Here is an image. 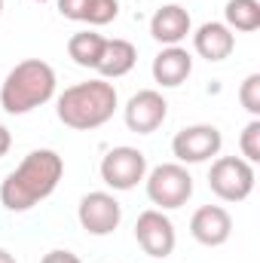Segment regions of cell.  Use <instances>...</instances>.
Listing matches in <instances>:
<instances>
[{"label":"cell","instance_id":"obj_24","mask_svg":"<svg viewBox=\"0 0 260 263\" xmlns=\"http://www.w3.org/2000/svg\"><path fill=\"white\" fill-rule=\"evenodd\" d=\"M0 263H15V257H12L9 251H3V248H0Z\"/></svg>","mask_w":260,"mask_h":263},{"label":"cell","instance_id":"obj_6","mask_svg":"<svg viewBox=\"0 0 260 263\" xmlns=\"http://www.w3.org/2000/svg\"><path fill=\"white\" fill-rule=\"evenodd\" d=\"M98 172L110 190H132L147 178V156L138 147H114L104 153Z\"/></svg>","mask_w":260,"mask_h":263},{"label":"cell","instance_id":"obj_11","mask_svg":"<svg viewBox=\"0 0 260 263\" xmlns=\"http://www.w3.org/2000/svg\"><path fill=\"white\" fill-rule=\"evenodd\" d=\"M190 233L199 245H208V248H217L230 239L233 233V217L227 208L220 205H202L196 208L193 217H190Z\"/></svg>","mask_w":260,"mask_h":263},{"label":"cell","instance_id":"obj_3","mask_svg":"<svg viewBox=\"0 0 260 263\" xmlns=\"http://www.w3.org/2000/svg\"><path fill=\"white\" fill-rule=\"evenodd\" d=\"M55 95V70L43 59H25L12 67L0 86V107L12 117L31 114Z\"/></svg>","mask_w":260,"mask_h":263},{"label":"cell","instance_id":"obj_26","mask_svg":"<svg viewBox=\"0 0 260 263\" xmlns=\"http://www.w3.org/2000/svg\"><path fill=\"white\" fill-rule=\"evenodd\" d=\"M37 3H46V0H37Z\"/></svg>","mask_w":260,"mask_h":263},{"label":"cell","instance_id":"obj_15","mask_svg":"<svg viewBox=\"0 0 260 263\" xmlns=\"http://www.w3.org/2000/svg\"><path fill=\"white\" fill-rule=\"evenodd\" d=\"M138 62V49L135 43L123 40V37H114V40H104V52L98 59L95 70L104 77V80H117V77H126Z\"/></svg>","mask_w":260,"mask_h":263},{"label":"cell","instance_id":"obj_14","mask_svg":"<svg viewBox=\"0 0 260 263\" xmlns=\"http://www.w3.org/2000/svg\"><path fill=\"white\" fill-rule=\"evenodd\" d=\"M153 80L162 86V89H175L181 86L190 70H193V55L184 49V46H165L156 59H153Z\"/></svg>","mask_w":260,"mask_h":263},{"label":"cell","instance_id":"obj_9","mask_svg":"<svg viewBox=\"0 0 260 263\" xmlns=\"http://www.w3.org/2000/svg\"><path fill=\"white\" fill-rule=\"evenodd\" d=\"M135 239L141 245L144 254L150 257H169L175 251V223L159 211V208H147L138 214V223H135Z\"/></svg>","mask_w":260,"mask_h":263},{"label":"cell","instance_id":"obj_19","mask_svg":"<svg viewBox=\"0 0 260 263\" xmlns=\"http://www.w3.org/2000/svg\"><path fill=\"white\" fill-rule=\"evenodd\" d=\"M239 147H242V159L245 162H260V120H251L245 129H242V138H239Z\"/></svg>","mask_w":260,"mask_h":263},{"label":"cell","instance_id":"obj_18","mask_svg":"<svg viewBox=\"0 0 260 263\" xmlns=\"http://www.w3.org/2000/svg\"><path fill=\"white\" fill-rule=\"evenodd\" d=\"M117 15H120V0H89L83 22H89L92 28H101V25H110Z\"/></svg>","mask_w":260,"mask_h":263},{"label":"cell","instance_id":"obj_17","mask_svg":"<svg viewBox=\"0 0 260 263\" xmlns=\"http://www.w3.org/2000/svg\"><path fill=\"white\" fill-rule=\"evenodd\" d=\"M224 25L230 31H257L260 28V0H230L224 9Z\"/></svg>","mask_w":260,"mask_h":263},{"label":"cell","instance_id":"obj_25","mask_svg":"<svg viewBox=\"0 0 260 263\" xmlns=\"http://www.w3.org/2000/svg\"><path fill=\"white\" fill-rule=\"evenodd\" d=\"M0 15H3V0H0Z\"/></svg>","mask_w":260,"mask_h":263},{"label":"cell","instance_id":"obj_20","mask_svg":"<svg viewBox=\"0 0 260 263\" xmlns=\"http://www.w3.org/2000/svg\"><path fill=\"white\" fill-rule=\"evenodd\" d=\"M239 101H242V107L257 120L260 117V73H248V77H245V83H242V89H239Z\"/></svg>","mask_w":260,"mask_h":263},{"label":"cell","instance_id":"obj_10","mask_svg":"<svg viewBox=\"0 0 260 263\" xmlns=\"http://www.w3.org/2000/svg\"><path fill=\"white\" fill-rule=\"evenodd\" d=\"M123 117H126V126H129L132 132L150 135V132H156L165 123V117H169V101H165L162 92H156V89H141V92H135L129 98Z\"/></svg>","mask_w":260,"mask_h":263},{"label":"cell","instance_id":"obj_23","mask_svg":"<svg viewBox=\"0 0 260 263\" xmlns=\"http://www.w3.org/2000/svg\"><path fill=\"white\" fill-rule=\"evenodd\" d=\"M9 147H12V135H9L6 126H0V159L9 153Z\"/></svg>","mask_w":260,"mask_h":263},{"label":"cell","instance_id":"obj_8","mask_svg":"<svg viewBox=\"0 0 260 263\" xmlns=\"http://www.w3.org/2000/svg\"><path fill=\"white\" fill-rule=\"evenodd\" d=\"M77 217H80V227L89 236H110L123 220V205L117 202V196H110L104 190H95V193H86L80 199Z\"/></svg>","mask_w":260,"mask_h":263},{"label":"cell","instance_id":"obj_2","mask_svg":"<svg viewBox=\"0 0 260 263\" xmlns=\"http://www.w3.org/2000/svg\"><path fill=\"white\" fill-rule=\"evenodd\" d=\"M117 89L114 83L107 80H89V83H77L65 89L59 95V120L65 123L67 129H77V132H92L98 126H104L114 110H117Z\"/></svg>","mask_w":260,"mask_h":263},{"label":"cell","instance_id":"obj_13","mask_svg":"<svg viewBox=\"0 0 260 263\" xmlns=\"http://www.w3.org/2000/svg\"><path fill=\"white\" fill-rule=\"evenodd\" d=\"M193 49L205 62H224L236 49V34L224 22H205L193 34Z\"/></svg>","mask_w":260,"mask_h":263},{"label":"cell","instance_id":"obj_1","mask_svg":"<svg viewBox=\"0 0 260 263\" xmlns=\"http://www.w3.org/2000/svg\"><path fill=\"white\" fill-rule=\"evenodd\" d=\"M65 175V159L55 150H31L15 172L6 175L0 184V202L9 211H28L37 202L55 193Z\"/></svg>","mask_w":260,"mask_h":263},{"label":"cell","instance_id":"obj_5","mask_svg":"<svg viewBox=\"0 0 260 263\" xmlns=\"http://www.w3.org/2000/svg\"><path fill=\"white\" fill-rule=\"evenodd\" d=\"M254 165L245 162L242 156H220L211 162V172H208V187L211 193L224 202H242V199L251 196L254 190Z\"/></svg>","mask_w":260,"mask_h":263},{"label":"cell","instance_id":"obj_16","mask_svg":"<svg viewBox=\"0 0 260 263\" xmlns=\"http://www.w3.org/2000/svg\"><path fill=\"white\" fill-rule=\"evenodd\" d=\"M104 40L107 37H101L95 31H80V34H73L67 40V55L80 67H95L98 59H101V52H104Z\"/></svg>","mask_w":260,"mask_h":263},{"label":"cell","instance_id":"obj_22","mask_svg":"<svg viewBox=\"0 0 260 263\" xmlns=\"http://www.w3.org/2000/svg\"><path fill=\"white\" fill-rule=\"evenodd\" d=\"M40 263H83V260H80L73 251H49Z\"/></svg>","mask_w":260,"mask_h":263},{"label":"cell","instance_id":"obj_21","mask_svg":"<svg viewBox=\"0 0 260 263\" xmlns=\"http://www.w3.org/2000/svg\"><path fill=\"white\" fill-rule=\"evenodd\" d=\"M89 9V0H59V12L70 22H83Z\"/></svg>","mask_w":260,"mask_h":263},{"label":"cell","instance_id":"obj_7","mask_svg":"<svg viewBox=\"0 0 260 263\" xmlns=\"http://www.w3.org/2000/svg\"><path fill=\"white\" fill-rule=\"evenodd\" d=\"M220 147H224V135H220V129H217V126H205V123L187 126V129H181L175 138H172V153L178 156L181 165H187V162H190V165L205 162V159L217 156Z\"/></svg>","mask_w":260,"mask_h":263},{"label":"cell","instance_id":"obj_4","mask_svg":"<svg viewBox=\"0 0 260 263\" xmlns=\"http://www.w3.org/2000/svg\"><path fill=\"white\" fill-rule=\"evenodd\" d=\"M144 181H147L150 202L159 205L162 211L181 208V205H187V199L193 196V175L181 162H162L153 172H147Z\"/></svg>","mask_w":260,"mask_h":263},{"label":"cell","instance_id":"obj_12","mask_svg":"<svg viewBox=\"0 0 260 263\" xmlns=\"http://www.w3.org/2000/svg\"><path fill=\"white\" fill-rule=\"evenodd\" d=\"M193 31L190 12L178 3H165L153 12L150 18V34L153 40H159L162 46H181V40H187V34Z\"/></svg>","mask_w":260,"mask_h":263}]
</instances>
